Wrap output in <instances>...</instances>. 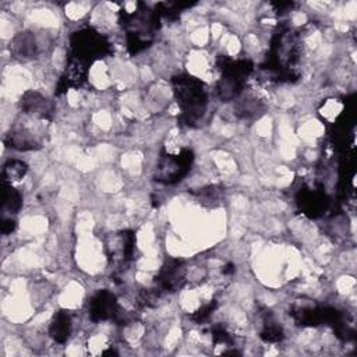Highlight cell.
<instances>
[{
	"label": "cell",
	"mask_w": 357,
	"mask_h": 357,
	"mask_svg": "<svg viewBox=\"0 0 357 357\" xmlns=\"http://www.w3.org/2000/svg\"><path fill=\"white\" fill-rule=\"evenodd\" d=\"M303 43L297 31L280 24L272 35L264 68L279 82H293L300 77Z\"/></svg>",
	"instance_id": "6da1fadb"
},
{
	"label": "cell",
	"mask_w": 357,
	"mask_h": 357,
	"mask_svg": "<svg viewBox=\"0 0 357 357\" xmlns=\"http://www.w3.org/2000/svg\"><path fill=\"white\" fill-rule=\"evenodd\" d=\"M119 24L126 32V45L130 54H138L148 49L160 28V14L145 3L137 1L134 10L119 11Z\"/></svg>",
	"instance_id": "7a4b0ae2"
},
{
	"label": "cell",
	"mask_w": 357,
	"mask_h": 357,
	"mask_svg": "<svg viewBox=\"0 0 357 357\" xmlns=\"http://www.w3.org/2000/svg\"><path fill=\"white\" fill-rule=\"evenodd\" d=\"M172 88L180 109L178 120L188 127L197 126L208 106V89L205 84L191 74L180 73L172 78Z\"/></svg>",
	"instance_id": "3957f363"
},
{
	"label": "cell",
	"mask_w": 357,
	"mask_h": 357,
	"mask_svg": "<svg viewBox=\"0 0 357 357\" xmlns=\"http://www.w3.org/2000/svg\"><path fill=\"white\" fill-rule=\"evenodd\" d=\"M220 70V78L216 85L218 96L222 102L237 99L245 85L247 78L254 70V64L248 59H231L220 56L216 61Z\"/></svg>",
	"instance_id": "277c9868"
},
{
	"label": "cell",
	"mask_w": 357,
	"mask_h": 357,
	"mask_svg": "<svg viewBox=\"0 0 357 357\" xmlns=\"http://www.w3.org/2000/svg\"><path fill=\"white\" fill-rule=\"evenodd\" d=\"M112 53L110 40L92 26L74 31L68 39V56L75 57L88 66L107 57Z\"/></svg>",
	"instance_id": "5b68a950"
},
{
	"label": "cell",
	"mask_w": 357,
	"mask_h": 357,
	"mask_svg": "<svg viewBox=\"0 0 357 357\" xmlns=\"http://www.w3.org/2000/svg\"><path fill=\"white\" fill-rule=\"evenodd\" d=\"M192 162L194 152L190 148H181L177 152L162 151L156 162L153 178L165 185L177 184L190 173Z\"/></svg>",
	"instance_id": "8992f818"
},
{
	"label": "cell",
	"mask_w": 357,
	"mask_h": 357,
	"mask_svg": "<svg viewBox=\"0 0 357 357\" xmlns=\"http://www.w3.org/2000/svg\"><path fill=\"white\" fill-rule=\"evenodd\" d=\"M296 204L300 212L311 219L324 216L331 205V199L319 181L304 184L297 190Z\"/></svg>",
	"instance_id": "52a82bcc"
},
{
	"label": "cell",
	"mask_w": 357,
	"mask_h": 357,
	"mask_svg": "<svg viewBox=\"0 0 357 357\" xmlns=\"http://www.w3.org/2000/svg\"><path fill=\"white\" fill-rule=\"evenodd\" d=\"M135 252V231L120 230L106 240V254L113 265L123 266L132 261Z\"/></svg>",
	"instance_id": "ba28073f"
},
{
	"label": "cell",
	"mask_w": 357,
	"mask_h": 357,
	"mask_svg": "<svg viewBox=\"0 0 357 357\" xmlns=\"http://www.w3.org/2000/svg\"><path fill=\"white\" fill-rule=\"evenodd\" d=\"M156 287L160 291L174 293L187 283V266L183 259L169 258L156 275Z\"/></svg>",
	"instance_id": "9c48e42d"
},
{
	"label": "cell",
	"mask_w": 357,
	"mask_h": 357,
	"mask_svg": "<svg viewBox=\"0 0 357 357\" xmlns=\"http://www.w3.org/2000/svg\"><path fill=\"white\" fill-rule=\"evenodd\" d=\"M89 67L91 66H88L86 63H84V61H81L75 57L68 56L66 67H64V70H63V73H61V75L57 81L54 93L57 96H60V95L66 93L68 89L81 88L86 82Z\"/></svg>",
	"instance_id": "30bf717a"
},
{
	"label": "cell",
	"mask_w": 357,
	"mask_h": 357,
	"mask_svg": "<svg viewBox=\"0 0 357 357\" xmlns=\"http://www.w3.org/2000/svg\"><path fill=\"white\" fill-rule=\"evenodd\" d=\"M119 308L120 307L117 304L116 296L110 290L103 289L96 291L89 298L88 315L93 322L109 321V319H114Z\"/></svg>",
	"instance_id": "8fae6325"
},
{
	"label": "cell",
	"mask_w": 357,
	"mask_h": 357,
	"mask_svg": "<svg viewBox=\"0 0 357 357\" xmlns=\"http://www.w3.org/2000/svg\"><path fill=\"white\" fill-rule=\"evenodd\" d=\"M18 105L24 113L36 116L43 120H49L53 114V103L47 98L35 91L24 92Z\"/></svg>",
	"instance_id": "7c38bea8"
},
{
	"label": "cell",
	"mask_w": 357,
	"mask_h": 357,
	"mask_svg": "<svg viewBox=\"0 0 357 357\" xmlns=\"http://www.w3.org/2000/svg\"><path fill=\"white\" fill-rule=\"evenodd\" d=\"M10 52L21 60H31L38 56L39 45L32 32H20L10 43Z\"/></svg>",
	"instance_id": "4fadbf2b"
},
{
	"label": "cell",
	"mask_w": 357,
	"mask_h": 357,
	"mask_svg": "<svg viewBox=\"0 0 357 357\" xmlns=\"http://www.w3.org/2000/svg\"><path fill=\"white\" fill-rule=\"evenodd\" d=\"M73 331V321H71V315L68 311L66 310H60L57 311L49 325V335L50 337L59 343L63 344L68 340L70 335Z\"/></svg>",
	"instance_id": "5bb4252c"
},
{
	"label": "cell",
	"mask_w": 357,
	"mask_h": 357,
	"mask_svg": "<svg viewBox=\"0 0 357 357\" xmlns=\"http://www.w3.org/2000/svg\"><path fill=\"white\" fill-rule=\"evenodd\" d=\"M6 144L17 151H32L38 149L40 145L33 134L24 127H15L6 135Z\"/></svg>",
	"instance_id": "9a60e30c"
},
{
	"label": "cell",
	"mask_w": 357,
	"mask_h": 357,
	"mask_svg": "<svg viewBox=\"0 0 357 357\" xmlns=\"http://www.w3.org/2000/svg\"><path fill=\"white\" fill-rule=\"evenodd\" d=\"M28 172V165L20 159H10L4 163L1 169V183L13 184L25 177Z\"/></svg>",
	"instance_id": "2e32d148"
},
{
	"label": "cell",
	"mask_w": 357,
	"mask_h": 357,
	"mask_svg": "<svg viewBox=\"0 0 357 357\" xmlns=\"http://www.w3.org/2000/svg\"><path fill=\"white\" fill-rule=\"evenodd\" d=\"M1 208L10 213H17L22 206V197L13 184L1 183Z\"/></svg>",
	"instance_id": "e0dca14e"
},
{
	"label": "cell",
	"mask_w": 357,
	"mask_h": 357,
	"mask_svg": "<svg viewBox=\"0 0 357 357\" xmlns=\"http://www.w3.org/2000/svg\"><path fill=\"white\" fill-rule=\"evenodd\" d=\"M259 337L265 342V343H279L284 339V332L283 328L272 318L268 317L264 319L262 324V329L259 332Z\"/></svg>",
	"instance_id": "ac0fdd59"
},
{
	"label": "cell",
	"mask_w": 357,
	"mask_h": 357,
	"mask_svg": "<svg viewBox=\"0 0 357 357\" xmlns=\"http://www.w3.org/2000/svg\"><path fill=\"white\" fill-rule=\"evenodd\" d=\"M212 342L215 346H226V347H234V336L231 332H229L227 328L223 325H215L211 329Z\"/></svg>",
	"instance_id": "d6986e66"
},
{
	"label": "cell",
	"mask_w": 357,
	"mask_h": 357,
	"mask_svg": "<svg viewBox=\"0 0 357 357\" xmlns=\"http://www.w3.org/2000/svg\"><path fill=\"white\" fill-rule=\"evenodd\" d=\"M262 110L264 106L258 99H245L237 105V113L244 119L255 116L257 113H262Z\"/></svg>",
	"instance_id": "ffe728a7"
},
{
	"label": "cell",
	"mask_w": 357,
	"mask_h": 357,
	"mask_svg": "<svg viewBox=\"0 0 357 357\" xmlns=\"http://www.w3.org/2000/svg\"><path fill=\"white\" fill-rule=\"evenodd\" d=\"M216 307H218V301H216V300H211L209 303L201 305V307L191 315V319H192L194 322H197V324H204V322H206V321L211 318V315L213 314V311L216 310Z\"/></svg>",
	"instance_id": "44dd1931"
},
{
	"label": "cell",
	"mask_w": 357,
	"mask_h": 357,
	"mask_svg": "<svg viewBox=\"0 0 357 357\" xmlns=\"http://www.w3.org/2000/svg\"><path fill=\"white\" fill-rule=\"evenodd\" d=\"M160 294H162V291L158 287H155V289H144L138 294V304L141 307H153L158 303Z\"/></svg>",
	"instance_id": "7402d4cb"
},
{
	"label": "cell",
	"mask_w": 357,
	"mask_h": 357,
	"mask_svg": "<svg viewBox=\"0 0 357 357\" xmlns=\"http://www.w3.org/2000/svg\"><path fill=\"white\" fill-rule=\"evenodd\" d=\"M199 198L202 202H211L215 204L222 197V188L216 187V185H209L206 188H202L199 192Z\"/></svg>",
	"instance_id": "603a6c76"
},
{
	"label": "cell",
	"mask_w": 357,
	"mask_h": 357,
	"mask_svg": "<svg viewBox=\"0 0 357 357\" xmlns=\"http://www.w3.org/2000/svg\"><path fill=\"white\" fill-rule=\"evenodd\" d=\"M15 226H17V223H15V220H14L11 216H10V218H6V216L1 218L0 229H1V233H3V234H11V233L14 231Z\"/></svg>",
	"instance_id": "cb8c5ba5"
}]
</instances>
